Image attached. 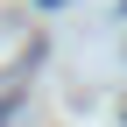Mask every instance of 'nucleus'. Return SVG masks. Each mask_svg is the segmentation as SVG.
Wrapping results in <instances>:
<instances>
[{
  "mask_svg": "<svg viewBox=\"0 0 127 127\" xmlns=\"http://www.w3.org/2000/svg\"><path fill=\"white\" fill-rule=\"evenodd\" d=\"M14 106H21V92L7 85V92H0V127H7V113H14Z\"/></svg>",
  "mask_w": 127,
  "mask_h": 127,
  "instance_id": "obj_1",
  "label": "nucleus"
}]
</instances>
